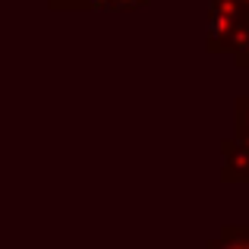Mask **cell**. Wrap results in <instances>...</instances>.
I'll use <instances>...</instances> for the list:
<instances>
[{"mask_svg":"<svg viewBox=\"0 0 249 249\" xmlns=\"http://www.w3.org/2000/svg\"><path fill=\"white\" fill-rule=\"evenodd\" d=\"M249 13L243 10L240 0H208V22H205V41L208 51H233L237 32Z\"/></svg>","mask_w":249,"mask_h":249,"instance_id":"obj_1","label":"cell"},{"mask_svg":"<svg viewBox=\"0 0 249 249\" xmlns=\"http://www.w3.org/2000/svg\"><path fill=\"white\" fill-rule=\"evenodd\" d=\"M221 155H224V177L227 183H249V142L243 139H224L221 142Z\"/></svg>","mask_w":249,"mask_h":249,"instance_id":"obj_2","label":"cell"},{"mask_svg":"<svg viewBox=\"0 0 249 249\" xmlns=\"http://www.w3.org/2000/svg\"><path fill=\"white\" fill-rule=\"evenodd\" d=\"M208 249H249V227L246 224L221 227V237H214Z\"/></svg>","mask_w":249,"mask_h":249,"instance_id":"obj_3","label":"cell"},{"mask_svg":"<svg viewBox=\"0 0 249 249\" xmlns=\"http://www.w3.org/2000/svg\"><path fill=\"white\" fill-rule=\"evenodd\" d=\"M231 54H233V60H237V67H249V16L243 19V25H240Z\"/></svg>","mask_w":249,"mask_h":249,"instance_id":"obj_4","label":"cell"},{"mask_svg":"<svg viewBox=\"0 0 249 249\" xmlns=\"http://www.w3.org/2000/svg\"><path fill=\"white\" fill-rule=\"evenodd\" d=\"M51 10H82V0H48Z\"/></svg>","mask_w":249,"mask_h":249,"instance_id":"obj_5","label":"cell"},{"mask_svg":"<svg viewBox=\"0 0 249 249\" xmlns=\"http://www.w3.org/2000/svg\"><path fill=\"white\" fill-rule=\"evenodd\" d=\"M240 3H243V10H246V13H249V0H240Z\"/></svg>","mask_w":249,"mask_h":249,"instance_id":"obj_6","label":"cell"}]
</instances>
